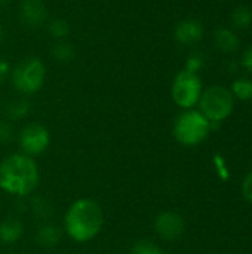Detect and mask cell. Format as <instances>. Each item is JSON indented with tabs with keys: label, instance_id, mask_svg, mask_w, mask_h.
<instances>
[{
	"label": "cell",
	"instance_id": "7c38bea8",
	"mask_svg": "<svg viewBox=\"0 0 252 254\" xmlns=\"http://www.w3.org/2000/svg\"><path fill=\"white\" fill-rule=\"evenodd\" d=\"M24 234V225L19 219L7 217L0 223V243L10 246L21 240Z\"/></svg>",
	"mask_w": 252,
	"mask_h": 254
},
{
	"label": "cell",
	"instance_id": "ffe728a7",
	"mask_svg": "<svg viewBox=\"0 0 252 254\" xmlns=\"http://www.w3.org/2000/svg\"><path fill=\"white\" fill-rule=\"evenodd\" d=\"M30 207H31V211L34 213V216L39 217V219H48L49 216H52V207L45 198L34 196L31 199Z\"/></svg>",
	"mask_w": 252,
	"mask_h": 254
},
{
	"label": "cell",
	"instance_id": "603a6c76",
	"mask_svg": "<svg viewBox=\"0 0 252 254\" xmlns=\"http://www.w3.org/2000/svg\"><path fill=\"white\" fill-rule=\"evenodd\" d=\"M242 195L250 204H252V170L242 182Z\"/></svg>",
	"mask_w": 252,
	"mask_h": 254
},
{
	"label": "cell",
	"instance_id": "d6986e66",
	"mask_svg": "<svg viewBox=\"0 0 252 254\" xmlns=\"http://www.w3.org/2000/svg\"><path fill=\"white\" fill-rule=\"evenodd\" d=\"M205 64H206L205 55L202 52H199V51H195L187 57L186 64H184V70H187L190 73H195V74H199V71H202Z\"/></svg>",
	"mask_w": 252,
	"mask_h": 254
},
{
	"label": "cell",
	"instance_id": "44dd1931",
	"mask_svg": "<svg viewBox=\"0 0 252 254\" xmlns=\"http://www.w3.org/2000/svg\"><path fill=\"white\" fill-rule=\"evenodd\" d=\"M132 254H162V252L151 241H138L132 247Z\"/></svg>",
	"mask_w": 252,
	"mask_h": 254
},
{
	"label": "cell",
	"instance_id": "9a60e30c",
	"mask_svg": "<svg viewBox=\"0 0 252 254\" xmlns=\"http://www.w3.org/2000/svg\"><path fill=\"white\" fill-rule=\"evenodd\" d=\"M230 22L238 30H245L252 24V9L250 6L239 4L230 13Z\"/></svg>",
	"mask_w": 252,
	"mask_h": 254
},
{
	"label": "cell",
	"instance_id": "8992f818",
	"mask_svg": "<svg viewBox=\"0 0 252 254\" xmlns=\"http://www.w3.org/2000/svg\"><path fill=\"white\" fill-rule=\"evenodd\" d=\"M202 92H203V88H202V80L199 74L190 73L184 68L175 74L171 94H172L174 103L180 109L190 110L195 106H198Z\"/></svg>",
	"mask_w": 252,
	"mask_h": 254
},
{
	"label": "cell",
	"instance_id": "ac0fdd59",
	"mask_svg": "<svg viewBox=\"0 0 252 254\" xmlns=\"http://www.w3.org/2000/svg\"><path fill=\"white\" fill-rule=\"evenodd\" d=\"M48 31L56 40H65L70 34V24L64 18H50L48 19Z\"/></svg>",
	"mask_w": 252,
	"mask_h": 254
},
{
	"label": "cell",
	"instance_id": "7402d4cb",
	"mask_svg": "<svg viewBox=\"0 0 252 254\" xmlns=\"http://www.w3.org/2000/svg\"><path fill=\"white\" fill-rule=\"evenodd\" d=\"M13 138V128L9 121H0V143L7 144Z\"/></svg>",
	"mask_w": 252,
	"mask_h": 254
},
{
	"label": "cell",
	"instance_id": "ba28073f",
	"mask_svg": "<svg viewBox=\"0 0 252 254\" xmlns=\"http://www.w3.org/2000/svg\"><path fill=\"white\" fill-rule=\"evenodd\" d=\"M186 223L181 214L175 211H163L154 219V231L165 241L178 240L184 232Z\"/></svg>",
	"mask_w": 252,
	"mask_h": 254
},
{
	"label": "cell",
	"instance_id": "83f0119b",
	"mask_svg": "<svg viewBox=\"0 0 252 254\" xmlns=\"http://www.w3.org/2000/svg\"><path fill=\"white\" fill-rule=\"evenodd\" d=\"M220 1H227V0H220Z\"/></svg>",
	"mask_w": 252,
	"mask_h": 254
},
{
	"label": "cell",
	"instance_id": "d4e9b609",
	"mask_svg": "<svg viewBox=\"0 0 252 254\" xmlns=\"http://www.w3.org/2000/svg\"><path fill=\"white\" fill-rule=\"evenodd\" d=\"M10 64L6 60L0 58V85H3L4 80L10 76Z\"/></svg>",
	"mask_w": 252,
	"mask_h": 254
},
{
	"label": "cell",
	"instance_id": "2e32d148",
	"mask_svg": "<svg viewBox=\"0 0 252 254\" xmlns=\"http://www.w3.org/2000/svg\"><path fill=\"white\" fill-rule=\"evenodd\" d=\"M52 57L58 63H70L76 57L74 46L67 40H56L52 46Z\"/></svg>",
	"mask_w": 252,
	"mask_h": 254
},
{
	"label": "cell",
	"instance_id": "30bf717a",
	"mask_svg": "<svg viewBox=\"0 0 252 254\" xmlns=\"http://www.w3.org/2000/svg\"><path fill=\"white\" fill-rule=\"evenodd\" d=\"M203 33H205V30L199 19L186 18L177 24V27L174 30V37L178 43H181L184 46H192L202 40Z\"/></svg>",
	"mask_w": 252,
	"mask_h": 254
},
{
	"label": "cell",
	"instance_id": "52a82bcc",
	"mask_svg": "<svg viewBox=\"0 0 252 254\" xmlns=\"http://www.w3.org/2000/svg\"><path fill=\"white\" fill-rule=\"evenodd\" d=\"M18 143L24 155L31 158L39 156L43 152H46L50 144L49 129L37 122L28 124L21 129L18 135Z\"/></svg>",
	"mask_w": 252,
	"mask_h": 254
},
{
	"label": "cell",
	"instance_id": "5b68a950",
	"mask_svg": "<svg viewBox=\"0 0 252 254\" xmlns=\"http://www.w3.org/2000/svg\"><path fill=\"white\" fill-rule=\"evenodd\" d=\"M12 86L22 95L39 92L46 80V67L37 57H28L10 70Z\"/></svg>",
	"mask_w": 252,
	"mask_h": 254
},
{
	"label": "cell",
	"instance_id": "9c48e42d",
	"mask_svg": "<svg viewBox=\"0 0 252 254\" xmlns=\"http://www.w3.org/2000/svg\"><path fill=\"white\" fill-rule=\"evenodd\" d=\"M19 18L31 28H39L48 22V7L43 0H21Z\"/></svg>",
	"mask_w": 252,
	"mask_h": 254
},
{
	"label": "cell",
	"instance_id": "3957f363",
	"mask_svg": "<svg viewBox=\"0 0 252 254\" xmlns=\"http://www.w3.org/2000/svg\"><path fill=\"white\" fill-rule=\"evenodd\" d=\"M212 131L211 122L195 109L184 110L180 113L174 122L172 134L174 138L183 146H198L206 140L209 132Z\"/></svg>",
	"mask_w": 252,
	"mask_h": 254
},
{
	"label": "cell",
	"instance_id": "7a4b0ae2",
	"mask_svg": "<svg viewBox=\"0 0 252 254\" xmlns=\"http://www.w3.org/2000/svg\"><path fill=\"white\" fill-rule=\"evenodd\" d=\"M39 185V168L31 156L13 153L0 164V189L15 196L34 192Z\"/></svg>",
	"mask_w": 252,
	"mask_h": 254
},
{
	"label": "cell",
	"instance_id": "e0dca14e",
	"mask_svg": "<svg viewBox=\"0 0 252 254\" xmlns=\"http://www.w3.org/2000/svg\"><path fill=\"white\" fill-rule=\"evenodd\" d=\"M230 92L241 101H250L252 100V80L248 77H239L233 80Z\"/></svg>",
	"mask_w": 252,
	"mask_h": 254
},
{
	"label": "cell",
	"instance_id": "8fae6325",
	"mask_svg": "<svg viewBox=\"0 0 252 254\" xmlns=\"http://www.w3.org/2000/svg\"><path fill=\"white\" fill-rule=\"evenodd\" d=\"M212 42H214L215 49L220 51L221 54H226V55L235 54L239 49V46H241L239 36L232 28H227V27L217 28L214 31Z\"/></svg>",
	"mask_w": 252,
	"mask_h": 254
},
{
	"label": "cell",
	"instance_id": "277c9868",
	"mask_svg": "<svg viewBox=\"0 0 252 254\" xmlns=\"http://www.w3.org/2000/svg\"><path fill=\"white\" fill-rule=\"evenodd\" d=\"M198 104L199 112L211 122V128H215L233 113L235 97L226 86L214 85L202 92Z\"/></svg>",
	"mask_w": 252,
	"mask_h": 254
},
{
	"label": "cell",
	"instance_id": "5bb4252c",
	"mask_svg": "<svg viewBox=\"0 0 252 254\" xmlns=\"http://www.w3.org/2000/svg\"><path fill=\"white\" fill-rule=\"evenodd\" d=\"M30 113V101L27 98H15L10 100L4 107V115L9 122L21 121Z\"/></svg>",
	"mask_w": 252,
	"mask_h": 254
},
{
	"label": "cell",
	"instance_id": "4fadbf2b",
	"mask_svg": "<svg viewBox=\"0 0 252 254\" xmlns=\"http://www.w3.org/2000/svg\"><path fill=\"white\" fill-rule=\"evenodd\" d=\"M61 237H62L61 229L53 223H45L36 232L37 244L42 246V247H46V249L55 247L61 241Z\"/></svg>",
	"mask_w": 252,
	"mask_h": 254
},
{
	"label": "cell",
	"instance_id": "cb8c5ba5",
	"mask_svg": "<svg viewBox=\"0 0 252 254\" xmlns=\"http://www.w3.org/2000/svg\"><path fill=\"white\" fill-rule=\"evenodd\" d=\"M241 65H242L248 73H251L252 74V45L248 49H245V52H244V55H242V60H241Z\"/></svg>",
	"mask_w": 252,
	"mask_h": 254
},
{
	"label": "cell",
	"instance_id": "4316f807",
	"mask_svg": "<svg viewBox=\"0 0 252 254\" xmlns=\"http://www.w3.org/2000/svg\"><path fill=\"white\" fill-rule=\"evenodd\" d=\"M1 39H3V27L0 24V42H1Z\"/></svg>",
	"mask_w": 252,
	"mask_h": 254
},
{
	"label": "cell",
	"instance_id": "6da1fadb",
	"mask_svg": "<svg viewBox=\"0 0 252 254\" xmlns=\"http://www.w3.org/2000/svg\"><path fill=\"white\" fill-rule=\"evenodd\" d=\"M104 213L101 205L89 198L74 201L64 217V229L76 243H88L94 240L102 229Z\"/></svg>",
	"mask_w": 252,
	"mask_h": 254
},
{
	"label": "cell",
	"instance_id": "484cf974",
	"mask_svg": "<svg viewBox=\"0 0 252 254\" xmlns=\"http://www.w3.org/2000/svg\"><path fill=\"white\" fill-rule=\"evenodd\" d=\"M215 167H217V170H218L221 179H227V177H229V173H227V168H226V165H224V159H223V158L215 156Z\"/></svg>",
	"mask_w": 252,
	"mask_h": 254
}]
</instances>
